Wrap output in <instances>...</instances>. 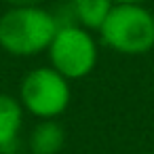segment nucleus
<instances>
[{
	"label": "nucleus",
	"mask_w": 154,
	"mask_h": 154,
	"mask_svg": "<svg viewBox=\"0 0 154 154\" xmlns=\"http://www.w3.org/2000/svg\"><path fill=\"white\" fill-rule=\"evenodd\" d=\"M0 154H2V152H0Z\"/></svg>",
	"instance_id": "nucleus-12"
},
{
	"label": "nucleus",
	"mask_w": 154,
	"mask_h": 154,
	"mask_svg": "<svg viewBox=\"0 0 154 154\" xmlns=\"http://www.w3.org/2000/svg\"><path fill=\"white\" fill-rule=\"evenodd\" d=\"M66 146V129L57 118L38 120L28 133L30 154H59Z\"/></svg>",
	"instance_id": "nucleus-6"
},
{
	"label": "nucleus",
	"mask_w": 154,
	"mask_h": 154,
	"mask_svg": "<svg viewBox=\"0 0 154 154\" xmlns=\"http://www.w3.org/2000/svg\"><path fill=\"white\" fill-rule=\"evenodd\" d=\"M26 110L21 101L9 93H0V152L15 154L21 139Z\"/></svg>",
	"instance_id": "nucleus-5"
},
{
	"label": "nucleus",
	"mask_w": 154,
	"mask_h": 154,
	"mask_svg": "<svg viewBox=\"0 0 154 154\" xmlns=\"http://www.w3.org/2000/svg\"><path fill=\"white\" fill-rule=\"evenodd\" d=\"M47 57L49 66L72 82L95 70L99 49L93 32L80 28L78 23H61L47 49Z\"/></svg>",
	"instance_id": "nucleus-4"
},
{
	"label": "nucleus",
	"mask_w": 154,
	"mask_h": 154,
	"mask_svg": "<svg viewBox=\"0 0 154 154\" xmlns=\"http://www.w3.org/2000/svg\"><path fill=\"white\" fill-rule=\"evenodd\" d=\"M23 110L38 120L59 118L72 101V87L66 76H61L51 66H40L30 70L19 82V95Z\"/></svg>",
	"instance_id": "nucleus-3"
},
{
	"label": "nucleus",
	"mask_w": 154,
	"mask_h": 154,
	"mask_svg": "<svg viewBox=\"0 0 154 154\" xmlns=\"http://www.w3.org/2000/svg\"><path fill=\"white\" fill-rule=\"evenodd\" d=\"M97 34L120 55H146L154 49V13L143 5H114Z\"/></svg>",
	"instance_id": "nucleus-2"
},
{
	"label": "nucleus",
	"mask_w": 154,
	"mask_h": 154,
	"mask_svg": "<svg viewBox=\"0 0 154 154\" xmlns=\"http://www.w3.org/2000/svg\"><path fill=\"white\" fill-rule=\"evenodd\" d=\"M68 2H72V0H68Z\"/></svg>",
	"instance_id": "nucleus-11"
},
{
	"label": "nucleus",
	"mask_w": 154,
	"mask_h": 154,
	"mask_svg": "<svg viewBox=\"0 0 154 154\" xmlns=\"http://www.w3.org/2000/svg\"><path fill=\"white\" fill-rule=\"evenodd\" d=\"M114 5H143L146 0H112Z\"/></svg>",
	"instance_id": "nucleus-9"
},
{
	"label": "nucleus",
	"mask_w": 154,
	"mask_h": 154,
	"mask_svg": "<svg viewBox=\"0 0 154 154\" xmlns=\"http://www.w3.org/2000/svg\"><path fill=\"white\" fill-rule=\"evenodd\" d=\"M61 21L40 5L9 7L0 15V49L11 57L47 53Z\"/></svg>",
	"instance_id": "nucleus-1"
},
{
	"label": "nucleus",
	"mask_w": 154,
	"mask_h": 154,
	"mask_svg": "<svg viewBox=\"0 0 154 154\" xmlns=\"http://www.w3.org/2000/svg\"><path fill=\"white\" fill-rule=\"evenodd\" d=\"M139 154H154V152H139Z\"/></svg>",
	"instance_id": "nucleus-10"
},
{
	"label": "nucleus",
	"mask_w": 154,
	"mask_h": 154,
	"mask_svg": "<svg viewBox=\"0 0 154 154\" xmlns=\"http://www.w3.org/2000/svg\"><path fill=\"white\" fill-rule=\"evenodd\" d=\"M42 0H7L9 7H36Z\"/></svg>",
	"instance_id": "nucleus-8"
},
{
	"label": "nucleus",
	"mask_w": 154,
	"mask_h": 154,
	"mask_svg": "<svg viewBox=\"0 0 154 154\" xmlns=\"http://www.w3.org/2000/svg\"><path fill=\"white\" fill-rule=\"evenodd\" d=\"M112 7H114L112 0H72L70 2V11L74 17L72 23H78L89 32H99Z\"/></svg>",
	"instance_id": "nucleus-7"
}]
</instances>
